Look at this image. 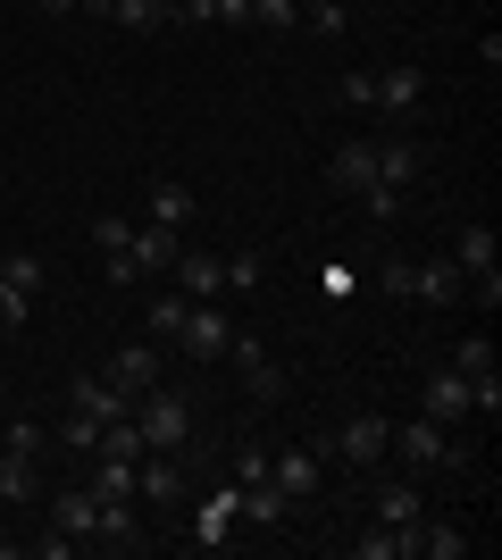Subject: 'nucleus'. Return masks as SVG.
<instances>
[{
  "instance_id": "obj_1",
  "label": "nucleus",
  "mask_w": 502,
  "mask_h": 560,
  "mask_svg": "<svg viewBox=\"0 0 502 560\" xmlns=\"http://www.w3.org/2000/svg\"><path fill=\"white\" fill-rule=\"evenodd\" d=\"M419 167H428V160H419V142H410V135H385L377 142V185L360 192V210H369V218H394V210H402V192L419 185Z\"/></svg>"
},
{
  "instance_id": "obj_2",
  "label": "nucleus",
  "mask_w": 502,
  "mask_h": 560,
  "mask_svg": "<svg viewBox=\"0 0 502 560\" xmlns=\"http://www.w3.org/2000/svg\"><path fill=\"white\" fill-rule=\"evenodd\" d=\"M135 435H143V452H192V401L151 385V394L135 401Z\"/></svg>"
},
{
  "instance_id": "obj_3",
  "label": "nucleus",
  "mask_w": 502,
  "mask_h": 560,
  "mask_svg": "<svg viewBox=\"0 0 502 560\" xmlns=\"http://www.w3.org/2000/svg\"><path fill=\"white\" fill-rule=\"evenodd\" d=\"M377 284L394 293V302H453V293H460V268H453V259H385Z\"/></svg>"
},
{
  "instance_id": "obj_4",
  "label": "nucleus",
  "mask_w": 502,
  "mask_h": 560,
  "mask_svg": "<svg viewBox=\"0 0 502 560\" xmlns=\"http://www.w3.org/2000/svg\"><path fill=\"white\" fill-rule=\"evenodd\" d=\"M394 452H402L410 468H469V444H453V427L428 419V410H419L410 427H394Z\"/></svg>"
},
{
  "instance_id": "obj_5",
  "label": "nucleus",
  "mask_w": 502,
  "mask_h": 560,
  "mask_svg": "<svg viewBox=\"0 0 502 560\" xmlns=\"http://www.w3.org/2000/svg\"><path fill=\"white\" fill-rule=\"evenodd\" d=\"M226 360H235V376H243V394L252 401H285V360H277V351L260 343V335H226Z\"/></svg>"
},
{
  "instance_id": "obj_6",
  "label": "nucleus",
  "mask_w": 502,
  "mask_h": 560,
  "mask_svg": "<svg viewBox=\"0 0 502 560\" xmlns=\"http://www.w3.org/2000/svg\"><path fill=\"white\" fill-rule=\"evenodd\" d=\"M235 527H243V486H235V477H218V486L192 502V544H201V552H226Z\"/></svg>"
},
{
  "instance_id": "obj_7",
  "label": "nucleus",
  "mask_w": 502,
  "mask_h": 560,
  "mask_svg": "<svg viewBox=\"0 0 502 560\" xmlns=\"http://www.w3.org/2000/svg\"><path fill=\"white\" fill-rule=\"evenodd\" d=\"M176 252H185V226H160V218H143V226L126 234V284L167 277V268H176Z\"/></svg>"
},
{
  "instance_id": "obj_8",
  "label": "nucleus",
  "mask_w": 502,
  "mask_h": 560,
  "mask_svg": "<svg viewBox=\"0 0 502 560\" xmlns=\"http://www.w3.org/2000/svg\"><path fill=\"white\" fill-rule=\"evenodd\" d=\"M335 460H352V468H377L385 460V452H394V427H385L377 419V410H352V419H343V427H335Z\"/></svg>"
},
{
  "instance_id": "obj_9",
  "label": "nucleus",
  "mask_w": 502,
  "mask_h": 560,
  "mask_svg": "<svg viewBox=\"0 0 502 560\" xmlns=\"http://www.w3.org/2000/svg\"><path fill=\"white\" fill-rule=\"evenodd\" d=\"M226 310L218 302H192L185 310V327H176V343H185V360H201V369H218V360H226Z\"/></svg>"
},
{
  "instance_id": "obj_10",
  "label": "nucleus",
  "mask_w": 502,
  "mask_h": 560,
  "mask_svg": "<svg viewBox=\"0 0 502 560\" xmlns=\"http://www.w3.org/2000/svg\"><path fill=\"white\" fill-rule=\"evenodd\" d=\"M34 293H43V259L0 252V327H25V318H34Z\"/></svg>"
},
{
  "instance_id": "obj_11",
  "label": "nucleus",
  "mask_w": 502,
  "mask_h": 560,
  "mask_svg": "<svg viewBox=\"0 0 502 560\" xmlns=\"http://www.w3.org/2000/svg\"><path fill=\"white\" fill-rule=\"evenodd\" d=\"M185 452H143V468H135V502H151V511H160V502H185Z\"/></svg>"
},
{
  "instance_id": "obj_12",
  "label": "nucleus",
  "mask_w": 502,
  "mask_h": 560,
  "mask_svg": "<svg viewBox=\"0 0 502 560\" xmlns=\"http://www.w3.org/2000/svg\"><path fill=\"white\" fill-rule=\"evenodd\" d=\"M101 376H109L118 394H135V401H143L151 385H160V343H118V351H109V369H101Z\"/></svg>"
},
{
  "instance_id": "obj_13",
  "label": "nucleus",
  "mask_w": 502,
  "mask_h": 560,
  "mask_svg": "<svg viewBox=\"0 0 502 560\" xmlns=\"http://www.w3.org/2000/svg\"><path fill=\"white\" fill-rule=\"evenodd\" d=\"M167 277H176V293H185V302H218V293H226V259H218V252H176V268H167Z\"/></svg>"
},
{
  "instance_id": "obj_14",
  "label": "nucleus",
  "mask_w": 502,
  "mask_h": 560,
  "mask_svg": "<svg viewBox=\"0 0 502 560\" xmlns=\"http://www.w3.org/2000/svg\"><path fill=\"white\" fill-rule=\"evenodd\" d=\"M75 9H84V18H109V25H126V34H160V25L176 18L167 0H75Z\"/></svg>"
},
{
  "instance_id": "obj_15",
  "label": "nucleus",
  "mask_w": 502,
  "mask_h": 560,
  "mask_svg": "<svg viewBox=\"0 0 502 560\" xmlns=\"http://www.w3.org/2000/svg\"><path fill=\"white\" fill-rule=\"evenodd\" d=\"M419 93H428V75H419V68H385V75H377V93H369V109L402 126V117L419 109Z\"/></svg>"
},
{
  "instance_id": "obj_16",
  "label": "nucleus",
  "mask_w": 502,
  "mask_h": 560,
  "mask_svg": "<svg viewBox=\"0 0 502 560\" xmlns=\"http://www.w3.org/2000/svg\"><path fill=\"white\" fill-rule=\"evenodd\" d=\"M327 176H335V185H343V192L360 201V192L377 185V142H369V135H352V142H343V151L327 160Z\"/></svg>"
},
{
  "instance_id": "obj_17",
  "label": "nucleus",
  "mask_w": 502,
  "mask_h": 560,
  "mask_svg": "<svg viewBox=\"0 0 502 560\" xmlns=\"http://www.w3.org/2000/svg\"><path fill=\"white\" fill-rule=\"evenodd\" d=\"M419 410H428V419H444V427L469 419V376H460V369H435L428 385H419Z\"/></svg>"
},
{
  "instance_id": "obj_18",
  "label": "nucleus",
  "mask_w": 502,
  "mask_h": 560,
  "mask_svg": "<svg viewBox=\"0 0 502 560\" xmlns=\"http://www.w3.org/2000/svg\"><path fill=\"white\" fill-rule=\"evenodd\" d=\"M50 527H59V536H101V493L93 486H68L59 502H50Z\"/></svg>"
},
{
  "instance_id": "obj_19",
  "label": "nucleus",
  "mask_w": 502,
  "mask_h": 560,
  "mask_svg": "<svg viewBox=\"0 0 502 560\" xmlns=\"http://www.w3.org/2000/svg\"><path fill=\"white\" fill-rule=\"evenodd\" d=\"M126 234H135V218H118V210L93 218V252H101V277L109 284H126Z\"/></svg>"
},
{
  "instance_id": "obj_20",
  "label": "nucleus",
  "mask_w": 502,
  "mask_h": 560,
  "mask_svg": "<svg viewBox=\"0 0 502 560\" xmlns=\"http://www.w3.org/2000/svg\"><path fill=\"white\" fill-rule=\"evenodd\" d=\"M268 486L285 493V502H311V493H318V452H285V460H268Z\"/></svg>"
},
{
  "instance_id": "obj_21",
  "label": "nucleus",
  "mask_w": 502,
  "mask_h": 560,
  "mask_svg": "<svg viewBox=\"0 0 502 560\" xmlns=\"http://www.w3.org/2000/svg\"><path fill=\"white\" fill-rule=\"evenodd\" d=\"M68 401H84L101 427H109V419H135V394H118L109 376H75V394H68Z\"/></svg>"
},
{
  "instance_id": "obj_22",
  "label": "nucleus",
  "mask_w": 502,
  "mask_h": 560,
  "mask_svg": "<svg viewBox=\"0 0 502 560\" xmlns=\"http://www.w3.org/2000/svg\"><path fill=\"white\" fill-rule=\"evenodd\" d=\"M0 452H9V460H43V452H50V427L17 410V419H0Z\"/></svg>"
},
{
  "instance_id": "obj_23",
  "label": "nucleus",
  "mask_w": 502,
  "mask_h": 560,
  "mask_svg": "<svg viewBox=\"0 0 502 560\" xmlns=\"http://www.w3.org/2000/svg\"><path fill=\"white\" fill-rule=\"evenodd\" d=\"M135 468H143V460H109V452H93V460H84V486H93L101 502H118V493H135Z\"/></svg>"
},
{
  "instance_id": "obj_24",
  "label": "nucleus",
  "mask_w": 502,
  "mask_h": 560,
  "mask_svg": "<svg viewBox=\"0 0 502 560\" xmlns=\"http://www.w3.org/2000/svg\"><path fill=\"white\" fill-rule=\"evenodd\" d=\"M460 552H469V527H453V518L428 527V518H419V560H460Z\"/></svg>"
},
{
  "instance_id": "obj_25",
  "label": "nucleus",
  "mask_w": 502,
  "mask_h": 560,
  "mask_svg": "<svg viewBox=\"0 0 502 560\" xmlns=\"http://www.w3.org/2000/svg\"><path fill=\"white\" fill-rule=\"evenodd\" d=\"M377 518L385 527H410V518H419V486H410V477H385L377 486Z\"/></svg>"
},
{
  "instance_id": "obj_26",
  "label": "nucleus",
  "mask_w": 502,
  "mask_h": 560,
  "mask_svg": "<svg viewBox=\"0 0 502 560\" xmlns=\"http://www.w3.org/2000/svg\"><path fill=\"white\" fill-rule=\"evenodd\" d=\"M34 493H43V477H34V460H9V452H0V502H9V511H25Z\"/></svg>"
},
{
  "instance_id": "obj_27",
  "label": "nucleus",
  "mask_w": 502,
  "mask_h": 560,
  "mask_svg": "<svg viewBox=\"0 0 502 560\" xmlns=\"http://www.w3.org/2000/svg\"><path fill=\"white\" fill-rule=\"evenodd\" d=\"M293 502L277 486H268V477H252V486H243V518H252V527H277V518H285Z\"/></svg>"
},
{
  "instance_id": "obj_28",
  "label": "nucleus",
  "mask_w": 502,
  "mask_h": 560,
  "mask_svg": "<svg viewBox=\"0 0 502 560\" xmlns=\"http://www.w3.org/2000/svg\"><path fill=\"white\" fill-rule=\"evenodd\" d=\"M151 218H160V226H185V218H192V192L176 185V176H160V185H151Z\"/></svg>"
},
{
  "instance_id": "obj_29",
  "label": "nucleus",
  "mask_w": 502,
  "mask_h": 560,
  "mask_svg": "<svg viewBox=\"0 0 502 560\" xmlns=\"http://www.w3.org/2000/svg\"><path fill=\"white\" fill-rule=\"evenodd\" d=\"M59 444H68V452H84V460H93V444H101V419H93V410H84V401H75L68 419H59Z\"/></svg>"
},
{
  "instance_id": "obj_30",
  "label": "nucleus",
  "mask_w": 502,
  "mask_h": 560,
  "mask_svg": "<svg viewBox=\"0 0 502 560\" xmlns=\"http://www.w3.org/2000/svg\"><path fill=\"white\" fill-rule=\"evenodd\" d=\"M252 25H260V34H293V25H302V0H252Z\"/></svg>"
},
{
  "instance_id": "obj_31",
  "label": "nucleus",
  "mask_w": 502,
  "mask_h": 560,
  "mask_svg": "<svg viewBox=\"0 0 502 560\" xmlns=\"http://www.w3.org/2000/svg\"><path fill=\"white\" fill-rule=\"evenodd\" d=\"M260 277H268V259H260V252H235V259H226V293H252Z\"/></svg>"
},
{
  "instance_id": "obj_32",
  "label": "nucleus",
  "mask_w": 502,
  "mask_h": 560,
  "mask_svg": "<svg viewBox=\"0 0 502 560\" xmlns=\"http://www.w3.org/2000/svg\"><path fill=\"white\" fill-rule=\"evenodd\" d=\"M185 293H160V302H151V335H176V327H185Z\"/></svg>"
},
{
  "instance_id": "obj_33",
  "label": "nucleus",
  "mask_w": 502,
  "mask_h": 560,
  "mask_svg": "<svg viewBox=\"0 0 502 560\" xmlns=\"http://www.w3.org/2000/svg\"><path fill=\"white\" fill-rule=\"evenodd\" d=\"M453 369H460V376H486V369H494V343H486V335H469V343L453 351Z\"/></svg>"
},
{
  "instance_id": "obj_34",
  "label": "nucleus",
  "mask_w": 502,
  "mask_h": 560,
  "mask_svg": "<svg viewBox=\"0 0 502 560\" xmlns=\"http://www.w3.org/2000/svg\"><path fill=\"white\" fill-rule=\"evenodd\" d=\"M226 477H235V486H252V477H268V452H260V444H243L235 460H226Z\"/></svg>"
},
{
  "instance_id": "obj_35",
  "label": "nucleus",
  "mask_w": 502,
  "mask_h": 560,
  "mask_svg": "<svg viewBox=\"0 0 502 560\" xmlns=\"http://www.w3.org/2000/svg\"><path fill=\"white\" fill-rule=\"evenodd\" d=\"M210 25H252V0H210Z\"/></svg>"
},
{
  "instance_id": "obj_36",
  "label": "nucleus",
  "mask_w": 502,
  "mask_h": 560,
  "mask_svg": "<svg viewBox=\"0 0 502 560\" xmlns=\"http://www.w3.org/2000/svg\"><path fill=\"white\" fill-rule=\"evenodd\" d=\"M34 9H43V18H68V9H75V0H34Z\"/></svg>"
}]
</instances>
